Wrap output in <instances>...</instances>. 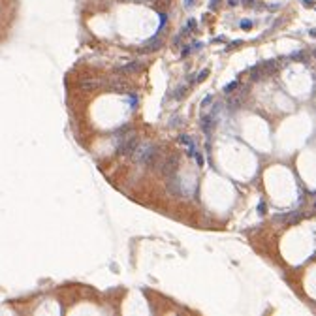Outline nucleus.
<instances>
[{
  "label": "nucleus",
  "instance_id": "obj_1",
  "mask_svg": "<svg viewBox=\"0 0 316 316\" xmlns=\"http://www.w3.org/2000/svg\"><path fill=\"white\" fill-rule=\"evenodd\" d=\"M134 158L137 162H141L145 166H154L158 160V147L152 145L151 141H145V143H137L136 151H134Z\"/></svg>",
  "mask_w": 316,
  "mask_h": 316
},
{
  "label": "nucleus",
  "instance_id": "obj_2",
  "mask_svg": "<svg viewBox=\"0 0 316 316\" xmlns=\"http://www.w3.org/2000/svg\"><path fill=\"white\" fill-rule=\"evenodd\" d=\"M179 143H182V145H186V152L190 154V156H194L196 154V143L192 141L190 137H188L186 134H182V136H179Z\"/></svg>",
  "mask_w": 316,
  "mask_h": 316
},
{
  "label": "nucleus",
  "instance_id": "obj_3",
  "mask_svg": "<svg viewBox=\"0 0 316 316\" xmlns=\"http://www.w3.org/2000/svg\"><path fill=\"white\" fill-rule=\"evenodd\" d=\"M160 47H162V40H160V38H152L151 41H147V44H145L143 51H145V53H151V51H156V49H160Z\"/></svg>",
  "mask_w": 316,
  "mask_h": 316
},
{
  "label": "nucleus",
  "instance_id": "obj_4",
  "mask_svg": "<svg viewBox=\"0 0 316 316\" xmlns=\"http://www.w3.org/2000/svg\"><path fill=\"white\" fill-rule=\"evenodd\" d=\"M141 68H143L141 62H130V64H126V66L121 68V74H136V72H139Z\"/></svg>",
  "mask_w": 316,
  "mask_h": 316
},
{
  "label": "nucleus",
  "instance_id": "obj_5",
  "mask_svg": "<svg viewBox=\"0 0 316 316\" xmlns=\"http://www.w3.org/2000/svg\"><path fill=\"white\" fill-rule=\"evenodd\" d=\"M237 85H239V83H237V81H231L230 85H226V87H224V92H228V94H230V92H231V90H233V89H237Z\"/></svg>",
  "mask_w": 316,
  "mask_h": 316
},
{
  "label": "nucleus",
  "instance_id": "obj_6",
  "mask_svg": "<svg viewBox=\"0 0 316 316\" xmlns=\"http://www.w3.org/2000/svg\"><path fill=\"white\" fill-rule=\"evenodd\" d=\"M185 92H186V90H185V87H179V89H177V92H175L173 96L179 100V98H182V96H185Z\"/></svg>",
  "mask_w": 316,
  "mask_h": 316
},
{
  "label": "nucleus",
  "instance_id": "obj_7",
  "mask_svg": "<svg viewBox=\"0 0 316 316\" xmlns=\"http://www.w3.org/2000/svg\"><path fill=\"white\" fill-rule=\"evenodd\" d=\"M207 75H209V70L205 68V70H201V72H200V75H198V79H196V81H201L203 77H207Z\"/></svg>",
  "mask_w": 316,
  "mask_h": 316
},
{
  "label": "nucleus",
  "instance_id": "obj_8",
  "mask_svg": "<svg viewBox=\"0 0 316 316\" xmlns=\"http://www.w3.org/2000/svg\"><path fill=\"white\" fill-rule=\"evenodd\" d=\"M258 209H260V211H258V213H260V215H263V213H265V203H263V201H260V205H258Z\"/></svg>",
  "mask_w": 316,
  "mask_h": 316
},
{
  "label": "nucleus",
  "instance_id": "obj_9",
  "mask_svg": "<svg viewBox=\"0 0 316 316\" xmlns=\"http://www.w3.org/2000/svg\"><path fill=\"white\" fill-rule=\"evenodd\" d=\"M241 26H243V29H250V26H252V23H250V21H243V23H241Z\"/></svg>",
  "mask_w": 316,
  "mask_h": 316
},
{
  "label": "nucleus",
  "instance_id": "obj_10",
  "mask_svg": "<svg viewBox=\"0 0 316 316\" xmlns=\"http://www.w3.org/2000/svg\"><path fill=\"white\" fill-rule=\"evenodd\" d=\"M211 102H213V96H207L205 100H203V107H205V105H209Z\"/></svg>",
  "mask_w": 316,
  "mask_h": 316
},
{
  "label": "nucleus",
  "instance_id": "obj_11",
  "mask_svg": "<svg viewBox=\"0 0 316 316\" xmlns=\"http://www.w3.org/2000/svg\"><path fill=\"white\" fill-rule=\"evenodd\" d=\"M188 29H196V21H188Z\"/></svg>",
  "mask_w": 316,
  "mask_h": 316
},
{
  "label": "nucleus",
  "instance_id": "obj_12",
  "mask_svg": "<svg viewBox=\"0 0 316 316\" xmlns=\"http://www.w3.org/2000/svg\"><path fill=\"white\" fill-rule=\"evenodd\" d=\"M303 2H305V6H312V4H314V0H303Z\"/></svg>",
  "mask_w": 316,
  "mask_h": 316
},
{
  "label": "nucleus",
  "instance_id": "obj_13",
  "mask_svg": "<svg viewBox=\"0 0 316 316\" xmlns=\"http://www.w3.org/2000/svg\"><path fill=\"white\" fill-rule=\"evenodd\" d=\"M194 2L196 0H186V6H194Z\"/></svg>",
  "mask_w": 316,
  "mask_h": 316
}]
</instances>
